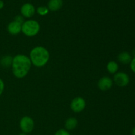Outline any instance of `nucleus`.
Wrapping results in <instances>:
<instances>
[{
	"instance_id": "obj_7",
	"label": "nucleus",
	"mask_w": 135,
	"mask_h": 135,
	"mask_svg": "<svg viewBox=\"0 0 135 135\" xmlns=\"http://www.w3.org/2000/svg\"><path fill=\"white\" fill-rule=\"evenodd\" d=\"M113 86V80L109 76H103L99 80L98 86L102 91H107L111 89Z\"/></svg>"
},
{
	"instance_id": "obj_3",
	"label": "nucleus",
	"mask_w": 135,
	"mask_h": 135,
	"mask_svg": "<svg viewBox=\"0 0 135 135\" xmlns=\"http://www.w3.org/2000/svg\"><path fill=\"white\" fill-rule=\"evenodd\" d=\"M40 30V26L38 22L34 20H28L22 25L21 32L25 36L32 37L37 35Z\"/></svg>"
},
{
	"instance_id": "obj_22",
	"label": "nucleus",
	"mask_w": 135,
	"mask_h": 135,
	"mask_svg": "<svg viewBox=\"0 0 135 135\" xmlns=\"http://www.w3.org/2000/svg\"><path fill=\"white\" fill-rule=\"evenodd\" d=\"M132 135H135V127L132 130Z\"/></svg>"
},
{
	"instance_id": "obj_17",
	"label": "nucleus",
	"mask_w": 135,
	"mask_h": 135,
	"mask_svg": "<svg viewBox=\"0 0 135 135\" xmlns=\"http://www.w3.org/2000/svg\"><path fill=\"white\" fill-rule=\"evenodd\" d=\"M14 21L15 22H18V23L21 24V25H22L24 23V22H25V21H24V17L21 15L16 16L14 18Z\"/></svg>"
},
{
	"instance_id": "obj_6",
	"label": "nucleus",
	"mask_w": 135,
	"mask_h": 135,
	"mask_svg": "<svg viewBox=\"0 0 135 135\" xmlns=\"http://www.w3.org/2000/svg\"><path fill=\"white\" fill-rule=\"evenodd\" d=\"M86 107V102L82 97H76L71 101V109L75 113L83 112Z\"/></svg>"
},
{
	"instance_id": "obj_19",
	"label": "nucleus",
	"mask_w": 135,
	"mask_h": 135,
	"mask_svg": "<svg viewBox=\"0 0 135 135\" xmlns=\"http://www.w3.org/2000/svg\"><path fill=\"white\" fill-rule=\"evenodd\" d=\"M130 67L131 69L132 70V71L135 73V57H133V59H132L130 63Z\"/></svg>"
},
{
	"instance_id": "obj_4",
	"label": "nucleus",
	"mask_w": 135,
	"mask_h": 135,
	"mask_svg": "<svg viewBox=\"0 0 135 135\" xmlns=\"http://www.w3.org/2000/svg\"><path fill=\"white\" fill-rule=\"evenodd\" d=\"M19 125L22 133H25L26 134L30 133L34 129V120L29 116H25L20 121Z\"/></svg>"
},
{
	"instance_id": "obj_5",
	"label": "nucleus",
	"mask_w": 135,
	"mask_h": 135,
	"mask_svg": "<svg viewBox=\"0 0 135 135\" xmlns=\"http://www.w3.org/2000/svg\"><path fill=\"white\" fill-rule=\"evenodd\" d=\"M113 80L118 86L125 87L129 84L130 78L126 73L117 72L113 76Z\"/></svg>"
},
{
	"instance_id": "obj_21",
	"label": "nucleus",
	"mask_w": 135,
	"mask_h": 135,
	"mask_svg": "<svg viewBox=\"0 0 135 135\" xmlns=\"http://www.w3.org/2000/svg\"><path fill=\"white\" fill-rule=\"evenodd\" d=\"M132 54H133V57H135V49H134V50L132 51Z\"/></svg>"
},
{
	"instance_id": "obj_12",
	"label": "nucleus",
	"mask_w": 135,
	"mask_h": 135,
	"mask_svg": "<svg viewBox=\"0 0 135 135\" xmlns=\"http://www.w3.org/2000/svg\"><path fill=\"white\" fill-rule=\"evenodd\" d=\"M78 125V121L75 117H70L67 119L65 123V127L67 131L74 130Z\"/></svg>"
},
{
	"instance_id": "obj_10",
	"label": "nucleus",
	"mask_w": 135,
	"mask_h": 135,
	"mask_svg": "<svg viewBox=\"0 0 135 135\" xmlns=\"http://www.w3.org/2000/svg\"><path fill=\"white\" fill-rule=\"evenodd\" d=\"M118 61L121 63L122 64L127 65L131 63L132 60V56L129 52L127 51H123V52L120 53L117 57Z\"/></svg>"
},
{
	"instance_id": "obj_8",
	"label": "nucleus",
	"mask_w": 135,
	"mask_h": 135,
	"mask_svg": "<svg viewBox=\"0 0 135 135\" xmlns=\"http://www.w3.org/2000/svg\"><path fill=\"white\" fill-rule=\"evenodd\" d=\"M35 7L31 3H25L21 7V13L22 17L25 18H30L35 13Z\"/></svg>"
},
{
	"instance_id": "obj_18",
	"label": "nucleus",
	"mask_w": 135,
	"mask_h": 135,
	"mask_svg": "<svg viewBox=\"0 0 135 135\" xmlns=\"http://www.w3.org/2000/svg\"><path fill=\"white\" fill-rule=\"evenodd\" d=\"M4 88H5V84H4L3 80L0 78V96L3 92Z\"/></svg>"
},
{
	"instance_id": "obj_15",
	"label": "nucleus",
	"mask_w": 135,
	"mask_h": 135,
	"mask_svg": "<svg viewBox=\"0 0 135 135\" xmlns=\"http://www.w3.org/2000/svg\"><path fill=\"white\" fill-rule=\"evenodd\" d=\"M49 12V9L48 8L46 7L45 6H40L39 7H38L37 9V13L40 15H46Z\"/></svg>"
},
{
	"instance_id": "obj_14",
	"label": "nucleus",
	"mask_w": 135,
	"mask_h": 135,
	"mask_svg": "<svg viewBox=\"0 0 135 135\" xmlns=\"http://www.w3.org/2000/svg\"><path fill=\"white\" fill-rule=\"evenodd\" d=\"M107 70L108 72L111 74H115L117 73V71L119 69V65L117 64V62L114 61H111L108 62L106 66Z\"/></svg>"
},
{
	"instance_id": "obj_16",
	"label": "nucleus",
	"mask_w": 135,
	"mask_h": 135,
	"mask_svg": "<svg viewBox=\"0 0 135 135\" xmlns=\"http://www.w3.org/2000/svg\"><path fill=\"white\" fill-rule=\"evenodd\" d=\"M54 135H71L70 133H69V131L66 129H61L58 130L56 133H55Z\"/></svg>"
},
{
	"instance_id": "obj_9",
	"label": "nucleus",
	"mask_w": 135,
	"mask_h": 135,
	"mask_svg": "<svg viewBox=\"0 0 135 135\" xmlns=\"http://www.w3.org/2000/svg\"><path fill=\"white\" fill-rule=\"evenodd\" d=\"M21 28H22V25L13 21L8 25L7 31L12 35H17L21 32Z\"/></svg>"
},
{
	"instance_id": "obj_2",
	"label": "nucleus",
	"mask_w": 135,
	"mask_h": 135,
	"mask_svg": "<svg viewBox=\"0 0 135 135\" xmlns=\"http://www.w3.org/2000/svg\"><path fill=\"white\" fill-rule=\"evenodd\" d=\"M30 59L32 64L37 67L46 65L50 59L48 50L42 46H37L30 51Z\"/></svg>"
},
{
	"instance_id": "obj_20",
	"label": "nucleus",
	"mask_w": 135,
	"mask_h": 135,
	"mask_svg": "<svg viewBox=\"0 0 135 135\" xmlns=\"http://www.w3.org/2000/svg\"><path fill=\"white\" fill-rule=\"evenodd\" d=\"M4 7V2L2 0H0V9H2Z\"/></svg>"
},
{
	"instance_id": "obj_13",
	"label": "nucleus",
	"mask_w": 135,
	"mask_h": 135,
	"mask_svg": "<svg viewBox=\"0 0 135 135\" xmlns=\"http://www.w3.org/2000/svg\"><path fill=\"white\" fill-rule=\"evenodd\" d=\"M13 57L11 55H5L0 59V65L3 68H8L11 66Z\"/></svg>"
},
{
	"instance_id": "obj_11",
	"label": "nucleus",
	"mask_w": 135,
	"mask_h": 135,
	"mask_svg": "<svg viewBox=\"0 0 135 135\" xmlns=\"http://www.w3.org/2000/svg\"><path fill=\"white\" fill-rule=\"evenodd\" d=\"M63 0H50L47 4V8L51 11H56L63 6Z\"/></svg>"
},
{
	"instance_id": "obj_23",
	"label": "nucleus",
	"mask_w": 135,
	"mask_h": 135,
	"mask_svg": "<svg viewBox=\"0 0 135 135\" xmlns=\"http://www.w3.org/2000/svg\"><path fill=\"white\" fill-rule=\"evenodd\" d=\"M18 135H27V134H26V133H20V134Z\"/></svg>"
},
{
	"instance_id": "obj_1",
	"label": "nucleus",
	"mask_w": 135,
	"mask_h": 135,
	"mask_svg": "<svg viewBox=\"0 0 135 135\" xmlns=\"http://www.w3.org/2000/svg\"><path fill=\"white\" fill-rule=\"evenodd\" d=\"M31 65V61L28 57L22 54L15 55L13 57L11 65L13 75L18 79H22L28 75Z\"/></svg>"
}]
</instances>
